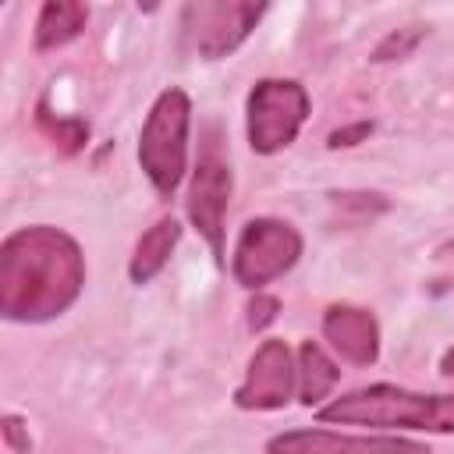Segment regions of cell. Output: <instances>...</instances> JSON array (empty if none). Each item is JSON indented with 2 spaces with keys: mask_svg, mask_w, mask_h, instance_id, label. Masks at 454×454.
Returning a JSON list of instances; mask_svg holds the SVG:
<instances>
[{
  "mask_svg": "<svg viewBox=\"0 0 454 454\" xmlns=\"http://www.w3.org/2000/svg\"><path fill=\"white\" fill-rule=\"evenodd\" d=\"M266 454H429L404 436H351L333 429H287L266 440Z\"/></svg>",
  "mask_w": 454,
  "mask_h": 454,
  "instance_id": "obj_9",
  "label": "cell"
},
{
  "mask_svg": "<svg viewBox=\"0 0 454 454\" xmlns=\"http://www.w3.org/2000/svg\"><path fill=\"white\" fill-rule=\"evenodd\" d=\"M85 287L78 241L50 223L18 227L0 245V316L11 323H46L67 312Z\"/></svg>",
  "mask_w": 454,
  "mask_h": 454,
  "instance_id": "obj_1",
  "label": "cell"
},
{
  "mask_svg": "<svg viewBox=\"0 0 454 454\" xmlns=\"http://www.w3.org/2000/svg\"><path fill=\"white\" fill-rule=\"evenodd\" d=\"M323 337L348 365H372L380 358V323L369 309L337 301L323 312Z\"/></svg>",
  "mask_w": 454,
  "mask_h": 454,
  "instance_id": "obj_10",
  "label": "cell"
},
{
  "mask_svg": "<svg viewBox=\"0 0 454 454\" xmlns=\"http://www.w3.org/2000/svg\"><path fill=\"white\" fill-rule=\"evenodd\" d=\"M248 330L252 333H262L273 319H277V312H280V298H273V294H262V291H255L252 298H248Z\"/></svg>",
  "mask_w": 454,
  "mask_h": 454,
  "instance_id": "obj_17",
  "label": "cell"
},
{
  "mask_svg": "<svg viewBox=\"0 0 454 454\" xmlns=\"http://www.w3.org/2000/svg\"><path fill=\"white\" fill-rule=\"evenodd\" d=\"M231 163L220 156L216 138L202 145L199 163L192 170V184H188V199H184V213L192 220V227L202 234V241L213 252V262L223 266V241H227V206H231Z\"/></svg>",
  "mask_w": 454,
  "mask_h": 454,
  "instance_id": "obj_7",
  "label": "cell"
},
{
  "mask_svg": "<svg viewBox=\"0 0 454 454\" xmlns=\"http://www.w3.org/2000/svg\"><path fill=\"white\" fill-rule=\"evenodd\" d=\"M0 429H4V443H7L14 454H32V436H28V426H25L18 415H4Z\"/></svg>",
  "mask_w": 454,
  "mask_h": 454,
  "instance_id": "obj_19",
  "label": "cell"
},
{
  "mask_svg": "<svg viewBox=\"0 0 454 454\" xmlns=\"http://www.w3.org/2000/svg\"><path fill=\"white\" fill-rule=\"evenodd\" d=\"M294 362H298V401H301L305 408H312V404H319L323 397H330V390H333L337 380H340V369H337V362L323 351V344L301 340Z\"/></svg>",
  "mask_w": 454,
  "mask_h": 454,
  "instance_id": "obj_13",
  "label": "cell"
},
{
  "mask_svg": "<svg viewBox=\"0 0 454 454\" xmlns=\"http://www.w3.org/2000/svg\"><path fill=\"white\" fill-rule=\"evenodd\" d=\"M301 234L287 220L277 216H255L241 227L234 255H231V273L241 287L259 291L262 284H273L284 277L298 259H301Z\"/></svg>",
  "mask_w": 454,
  "mask_h": 454,
  "instance_id": "obj_5",
  "label": "cell"
},
{
  "mask_svg": "<svg viewBox=\"0 0 454 454\" xmlns=\"http://www.w3.org/2000/svg\"><path fill=\"white\" fill-rule=\"evenodd\" d=\"M312 99L294 78H259L245 99V135L252 153L273 156L287 149L309 121Z\"/></svg>",
  "mask_w": 454,
  "mask_h": 454,
  "instance_id": "obj_4",
  "label": "cell"
},
{
  "mask_svg": "<svg viewBox=\"0 0 454 454\" xmlns=\"http://www.w3.org/2000/svg\"><path fill=\"white\" fill-rule=\"evenodd\" d=\"M266 4L248 0H192L181 7V39L206 60L231 57L259 25Z\"/></svg>",
  "mask_w": 454,
  "mask_h": 454,
  "instance_id": "obj_6",
  "label": "cell"
},
{
  "mask_svg": "<svg viewBox=\"0 0 454 454\" xmlns=\"http://www.w3.org/2000/svg\"><path fill=\"white\" fill-rule=\"evenodd\" d=\"M440 372H443V376H454V348H447V351L440 355Z\"/></svg>",
  "mask_w": 454,
  "mask_h": 454,
  "instance_id": "obj_20",
  "label": "cell"
},
{
  "mask_svg": "<svg viewBox=\"0 0 454 454\" xmlns=\"http://www.w3.org/2000/svg\"><path fill=\"white\" fill-rule=\"evenodd\" d=\"M372 135V121H355V124H344V128H333L326 135V145L330 149H351L358 142H365Z\"/></svg>",
  "mask_w": 454,
  "mask_h": 454,
  "instance_id": "obj_18",
  "label": "cell"
},
{
  "mask_svg": "<svg viewBox=\"0 0 454 454\" xmlns=\"http://www.w3.org/2000/svg\"><path fill=\"white\" fill-rule=\"evenodd\" d=\"M35 128H39L64 156L82 153L85 142H89V121H85V117H71V114H53L46 99L35 103Z\"/></svg>",
  "mask_w": 454,
  "mask_h": 454,
  "instance_id": "obj_14",
  "label": "cell"
},
{
  "mask_svg": "<svg viewBox=\"0 0 454 454\" xmlns=\"http://www.w3.org/2000/svg\"><path fill=\"white\" fill-rule=\"evenodd\" d=\"M298 390V362L291 348L277 337L262 340L248 358L245 380L234 390V404L241 411H277Z\"/></svg>",
  "mask_w": 454,
  "mask_h": 454,
  "instance_id": "obj_8",
  "label": "cell"
},
{
  "mask_svg": "<svg viewBox=\"0 0 454 454\" xmlns=\"http://www.w3.org/2000/svg\"><path fill=\"white\" fill-rule=\"evenodd\" d=\"M330 199H333V206H337V209L355 213L358 220L376 216V213H383V209H387V199H383L380 192H330Z\"/></svg>",
  "mask_w": 454,
  "mask_h": 454,
  "instance_id": "obj_16",
  "label": "cell"
},
{
  "mask_svg": "<svg viewBox=\"0 0 454 454\" xmlns=\"http://www.w3.org/2000/svg\"><path fill=\"white\" fill-rule=\"evenodd\" d=\"M188 131H192V99L184 89H163L138 131V167L156 188L170 199L188 174Z\"/></svg>",
  "mask_w": 454,
  "mask_h": 454,
  "instance_id": "obj_3",
  "label": "cell"
},
{
  "mask_svg": "<svg viewBox=\"0 0 454 454\" xmlns=\"http://www.w3.org/2000/svg\"><path fill=\"white\" fill-rule=\"evenodd\" d=\"M85 21H89V7L85 4H78V0H46L39 7L35 28H32V43H35L39 53L60 50L71 39L82 35Z\"/></svg>",
  "mask_w": 454,
  "mask_h": 454,
  "instance_id": "obj_12",
  "label": "cell"
},
{
  "mask_svg": "<svg viewBox=\"0 0 454 454\" xmlns=\"http://www.w3.org/2000/svg\"><path fill=\"white\" fill-rule=\"evenodd\" d=\"M177 241H181V223L174 216H160L153 227H145L142 238L135 241V252H131V262H128L131 284H149L170 262Z\"/></svg>",
  "mask_w": 454,
  "mask_h": 454,
  "instance_id": "obj_11",
  "label": "cell"
},
{
  "mask_svg": "<svg viewBox=\"0 0 454 454\" xmlns=\"http://www.w3.org/2000/svg\"><path fill=\"white\" fill-rule=\"evenodd\" d=\"M316 419L340 426L454 433V394H419L397 383H372L333 397L316 411Z\"/></svg>",
  "mask_w": 454,
  "mask_h": 454,
  "instance_id": "obj_2",
  "label": "cell"
},
{
  "mask_svg": "<svg viewBox=\"0 0 454 454\" xmlns=\"http://www.w3.org/2000/svg\"><path fill=\"white\" fill-rule=\"evenodd\" d=\"M429 35V28H422V25H404V28H390L376 46H372V53H369V60L372 64H387V60H401V57H411L415 53V46L422 43Z\"/></svg>",
  "mask_w": 454,
  "mask_h": 454,
  "instance_id": "obj_15",
  "label": "cell"
}]
</instances>
